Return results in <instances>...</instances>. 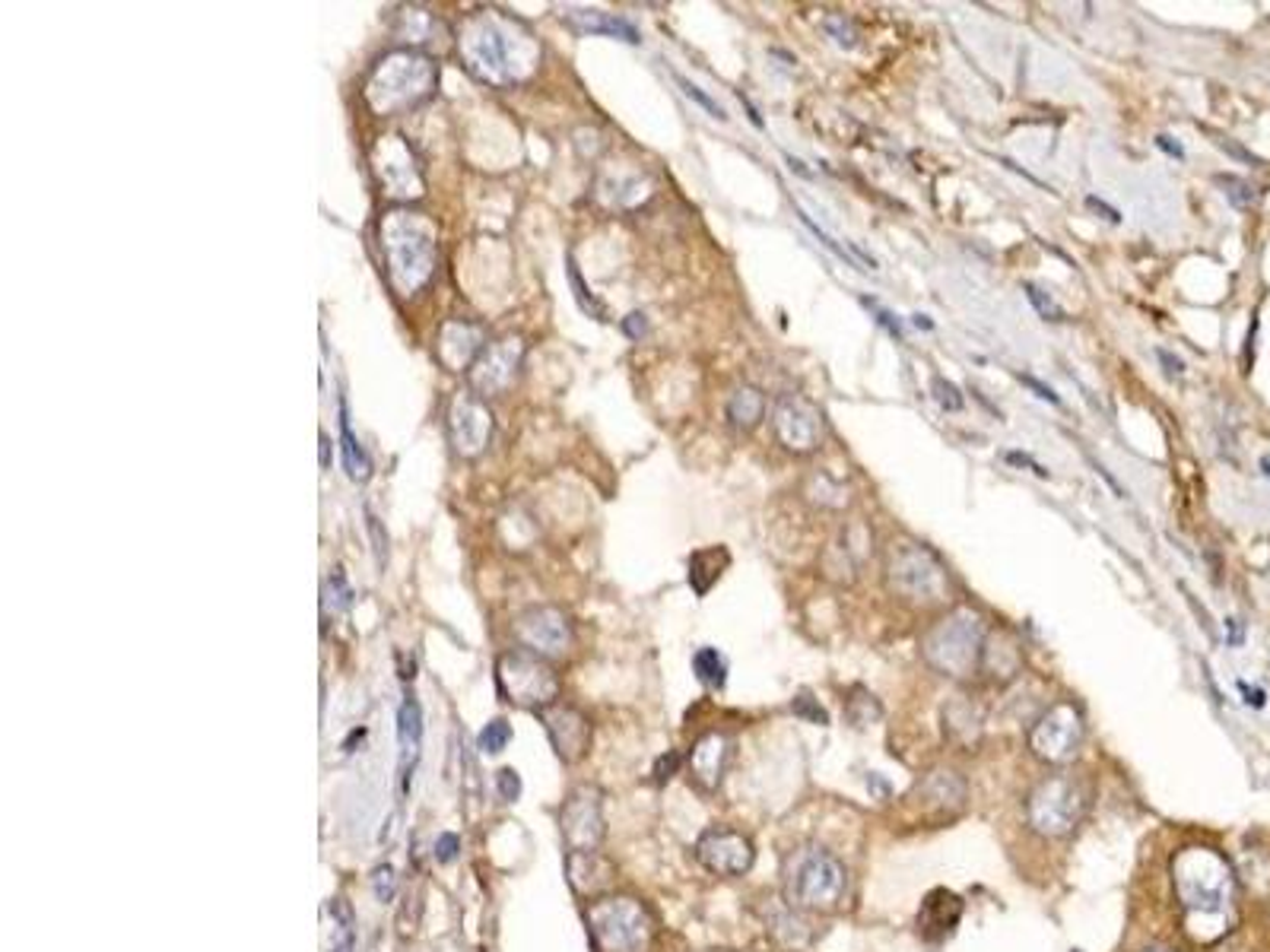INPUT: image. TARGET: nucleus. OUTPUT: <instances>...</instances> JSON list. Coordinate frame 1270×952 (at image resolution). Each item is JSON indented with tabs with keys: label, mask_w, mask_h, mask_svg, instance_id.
I'll list each match as a JSON object with an SVG mask.
<instances>
[{
	"label": "nucleus",
	"mask_w": 1270,
	"mask_h": 952,
	"mask_svg": "<svg viewBox=\"0 0 1270 952\" xmlns=\"http://www.w3.org/2000/svg\"><path fill=\"white\" fill-rule=\"evenodd\" d=\"M1173 883L1188 933L1201 943L1219 940L1236 918V873L1213 847H1185L1173 861Z\"/></svg>",
	"instance_id": "obj_1"
},
{
	"label": "nucleus",
	"mask_w": 1270,
	"mask_h": 952,
	"mask_svg": "<svg viewBox=\"0 0 1270 952\" xmlns=\"http://www.w3.org/2000/svg\"><path fill=\"white\" fill-rule=\"evenodd\" d=\"M457 48L468 70L489 86H512L537 67L540 48L534 35L512 17L474 13L464 20Z\"/></svg>",
	"instance_id": "obj_2"
},
{
	"label": "nucleus",
	"mask_w": 1270,
	"mask_h": 952,
	"mask_svg": "<svg viewBox=\"0 0 1270 952\" xmlns=\"http://www.w3.org/2000/svg\"><path fill=\"white\" fill-rule=\"evenodd\" d=\"M782 876H785L782 879L785 905L794 912L829 915L842 908V901L848 895L845 864L832 855V850L820 844H803L791 850Z\"/></svg>",
	"instance_id": "obj_3"
},
{
	"label": "nucleus",
	"mask_w": 1270,
	"mask_h": 952,
	"mask_svg": "<svg viewBox=\"0 0 1270 952\" xmlns=\"http://www.w3.org/2000/svg\"><path fill=\"white\" fill-rule=\"evenodd\" d=\"M388 277L400 295H414L435 273V229L423 213L391 210L378 223Z\"/></svg>",
	"instance_id": "obj_4"
},
{
	"label": "nucleus",
	"mask_w": 1270,
	"mask_h": 952,
	"mask_svg": "<svg viewBox=\"0 0 1270 952\" xmlns=\"http://www.w3.org/2000/svg\"><path fill=\"white\" fill-rule=\"evenodd\" d=\"M432 92H435V61L417 52H391L375 64L366 83V103L378 115H394V112L426 103Z\"/></svg>",
	"instance_id": "obj_5"
},
{
	"label": "nucleus",
	"mask_w": 1270,
	"mask_h": 952,
	"mask_svg": "<svg viewBox=\"0 0 1270 952\" xmlns=\"http://www.w3.org/2000/svg\"><path fill=\"white\" fill-rule=\"evenodd\" d=\"M588 933L597 952H651L654 915L632 895H600L585 908Z\"/></svg>",
	"instance_id": "obj_6"
},
{
	"label": "nucleus",
	"mask_w": 1270,
	"mask_h": 952,
	"mask_svg": "<svg viewBox=\"0 0 1270 952\" xmlns=\"http://www.w3.org/2000/svg\"><path fill=\"white\" fill-rule=\"evenodd\" d=\"M985 626L972 610H956L940 619L922 641V651L931 667L947 676H969L985 651Z\"/></svg>",
	"instance_id": "obj_7"
},
{
	"label": "nucleus",
	"mask_w": 1270,
	"mask_h": 952,
	"mask_svg": "<svg viewBox=\"0 0 1270 952\" xmlns=\"http://www.w3.org/2000/svg\"><path fill=\"white\" fill-rule=\"evenodd\" d=\"M1086 813V787L1074 775H1048L1026 800V819L1045 838L1071 835Z\"/></svg>",
	"instance_id": "obj_8"
},
{
	"label": "nucleus",
	"mask_w": 1270,
	"mask_h": 952,
	"mask_svg": "<svg viewBox=\"0 0 1270 952\" xmlns=\"http://www.w3.org/2000/svg\"><path fill=\"white\" fill-rule=\"evenodd\" d=\"M496 683L505 701H512V705L525 712H537V715L556 705V695H559V676L553 673V667L525 647L499 658Z\"/></svg>",
	"instance_id": "obj_9"
},
{
	"label": "nucleus",
	"mask_w": 1270,
	"mask_h": 952,
	"mask_svg": "<svg viewBox=\"0 0 1270 952\" xmlns=\"http://www.w3.org/2000/svg\"><path fill=\"white\" fill-rule=\"evenodd\" d=\"M890 587L911 604H940L950 590L947 569L925 546L902 543L890 559Z\"/></svg>",
	"instance_id": "obj_10"
},
{
	"label": "nucleus",
	"mask_w": 1270,
	"mask_h": 952,
	"mask_svg": "<svg viewBox=\"0 0 1270 952\" xmlns=\"http://www.w3.org/2000/svg\"><path fill=\"white\" fill-rule=\"evenodd\" d=\"M1080 746H1083V718L1074 705H1067V701L1048 709L1029 733L1033 756L1048 766H1067L1080 753Z\"/></svg>",
	"instance_id": "obj_11"
},
{
	"label": "nucleus",
	"mask_w": 1270,
	"mask_h": 952,
	"mask_svg": "<svg viewBox=\"0 0 1270 952\" xmlns=\"http://www.w3.org/2000/svg\"><path fill=\"white\" fill-rule=\"evenodd\" d=\"M559 832L569 850H597L603 841V794L597 787H578L559 810Z\"/></svg>",
	"instance_id": "obj_12"
},
{
	"label": "nucleus",
	"mask_w": 1270,
	"mask_h": 952,
	"mask_svg": "<svg viewBox=\"0 0 1270 952\" xmlns=\"http://www.w3.org/2000/svg\"><path fill=\"white\" fill-rule=\"evenodd\" d=\"M515 638L537 658H559L572 647V623L556 607H534L515 619Z\"/></svg>",
	"instance_id": "obj_13"
},
{
	"label": "nucleus",
	"mask_w": 1270,
	"mask_h": 952,
	"mask_svg": "<svg viewBox=\"0 0 1270 952\" xmlns=\"http://www.w3.org/2000/svg\"><path fill=\"white\" fill-rule=\"evenodd\" d=\"M448 435H451V444H454V451H457L461 458H477L480 451L489 444V438H492V413L486 410V404H483L477 394L464 391V394H457V397L451 400V407H448Z\"/></svg>",
	"instance_id": "obj_14"
},
{
	"label": "nucleus",
	"mask_w": 1270,
	"mask_h": 952,
	"mask_svg": "<svg viewBox=\"0 0 1270 952\" xmlns=\"http://www.w3.org/2000/svg\"><path fill=\"white\" fill-rule=\"evenodd\" d=\"M696 858L708 873L734 879L753 867L756 850H753V841L734 829H708L696 841Z\"/></svg>",
	"instance_id": "obj_15"
},
{
	"label": "nucleus",
	"mask_w": 1270,
	"mask_h": 952,
	"mask_svg": "<svg viewBox=\"0 0 1270 952\" xmlns=\"http://www.w3.org/2000/svg\"><path fill=\"white\" fill-rule=\"evenodd\" d=\"M521 356H525V343L515 340V337H512V340L505 337V340L486 343V349L477 356V363L468 369L471 387H474L480 397L502 394L508 384L515 381L518 366H521Z\"/></svg>",
	"instance_id": "obj_16"
},
{
	"label": "nucleus",
	"mask_w": 1270,
	"mask_h": 952,
	"mask_svg": "<svg viewBox=\"0 0 1270 952\" xmlns=\"http://www.w3.org/2000/svg\"><path fill=\"white\" fill-rule=\"evenodd\" d=\"M775 432L788 451L807 455V451H813L823 438V416L810 400L797 394H785L775 404Z\"/></svg>",
	"instance_id": "obj_17"
},
{
	"label": "nucleus",
	"mask_w": 1270,
	"mask_h": 952,
	"mask_svg": "<svg viewBox=\"0 0 1270 952\" xmlns=\"http://www.w3.org/2000/svg\"><path fill=\"white\" fill-rule=\"evenodd\" d=\"M543 730L556 749V756L563 762H578L588 753V743H591V724L578 709L569 705H549L540 712Z\"/></svg>",
	"instance_id": "obj_18"
},
{
	"label": "nucleus",
	"mask_w": 1270,
	"mask_h": 952,
	"mask_svg": "<svg viewBox=\"0 0 1270 952\" xmlns=\"http://www.w3.org/2000/svg\"><path fill=\"white\" fill-rule=\"evenodd\" d=\"M420 746H423V709L414 692H406L400 709H397V775H400V790L411 794L414 772L420 762Z\"/></svg>",
	"instance_id": "obj_19"
},
{
	"label": "nucleus",
	"mask_w": 1270,
	"mask_h": 952,
	"mask_svg": "<svg viewBox=\"0 0 1270 952\" xmlns=\"http://www.w3.org/2000/svg\"><path fill=\"white\" fill-rule=\"evenodd\" d=\"M731 759V740L718 730L699 737L689 749V775L702 790H715Z\"/></svg>",
	"instance_id": "obj_20"
},
{
	"label": "nucleus",
	"mask_w": 1270,
	"mask_h": 952,
	"mask_svg": "<svg viewBox=\"0 0 1270 952\" xmlns=\"http://www.w3.org/2000/svg\"><path fill=\"white\" fill-rule=\"evenodd\" d=\"M962 918V898L950 889H934L925 895L922 912H919V933L925 943L937 946L953 936L956 924Z\"/></svg>",
	"instance_id": "obj_21"
},
{
	"label": "nucleus",
	"mask_w": 1270,
	"mask_h": 952,
	"mask_svg": "<svg viewBox=\"0 0 1270 952\" xmlns=\"http://www.w3.org/2000/svg\"><path fill=\"white\" fill-rule=\"evenodd\" d=\"M486 349L483 343V327L468 324V321H448L439 334V359L451 372H468L477 356Z\"/></svg>",
	"instance_id": "obj_22"
},
{
	"label": "nucleus",
	"mask_w": 1270,
	"mask_h": 952,
	"mask_svg": "<svg viewBox=\"0 0 1270 952\" xmlns=\"http://www.w3.org/2000/svg\"><path fill=\"white\" fill-rule=\"evenodd\" d=\"M566 876L575 895H582L585 901H594L610 889V883H614V867H610V861L600 858L597 850H569Z\"/></svg>",
	"instance_id": "obj_23"
},
{
	"label": "nucleus",
	"mask_w": 1270,
	"mask_h": 952,
	"mask_svg": "<svg viewBox=\"0 0 1270 952\" xmlns=\"http://www.w3.org/2000/svg\"><path fill=\"white\" fill-rule=\"evenodd\" d=\"M919 797L922 807L931 813H959L965 804V781L956 772H931L925 781H919Z\"/></svg>",
	"instance_id": "obj_24"
},
{
	"label": "nucleus",
	"mask_w": 1270,
	"mask_h": 952,
	"mask_svg": "<svg viewBox=\"0 0 1270 952\" xmlns=\"http://www.w3.org/2000/svg\"><path fill=\"white\" fill-rule=\"evenodd\" d=\"M569 23H572L575 29H582V32H591V35L623 38V41H629V45H639V41H642V38H639V29H636L629 20L610 17V13H600V10H575V13H569Z\"/></svg>",
	"instance_id": "obj_25"
},
{
	"label": "nucleus",
	"mask_w": 1270,
	"mask_h": 952,
	"mask_svg": "<svg viewBox=\"0 0 1270 952\" xmlns=\"http://www.w3.org/2000/svg\"><path fill=\"white\" fill-rule=\"evenodd\" d=\"M728 562H731V556H728L725 546H708V549L693 553L689 556V584H693V590L699 597H705L711 590V584L722 578Z\"/></svg>",
	"instance_id": "obj_26"
},
{
	"label": "nucleus",
	"mask_w": 1270,
	"mask_h": 952,
	"mask_svg": "<svg viewBox=\"0 0 1270 952\" xmlns=\"http://www.w3.org/2000/svg\"><path fill=\"white\" fill-rule=\"evenodd\" d=\"M337 410H340V451H343V470H346V477L349 480H369V473H372V461H369V455L363 451V444H360V438L352 435V429H349V413H346V397H340L337 400Z\"/></svg>",
	"instance_id": "obj_27"
},
{
	"label": "nucleus",
	"mask_w": 1270,
	"mask_h": 952,
	"mask_svg": "<svg viewBox=\"0 0 1270 952\" xmlns=\"http://www.w3.org/2000/svg\"><path fill=\"white\" fill-rule=\"evenodd\" d=\"M324 921H328V952H352L356 949V918L343 898L328 901Z\"/></svg>",
	"instance_id": "obj_28"
},
{
	"label": "nucleus",
	"mask_w": 1270,
	"mask_h": 952,
	"mask_svg": "<svg viewBox=\"0 0 1270 952\" xmlns=\"http://www.w3.org/2000/svg\"><path fill=\"white\" fill-rule=\"evenodd\" d=\"M762 413H766V397L753 384H740L728 400V420L737 429H756Z\"/></svg>",
	"instance_id": "obj_29"
},
{
	"label": "nucleus",
	"mask_w": 1270,
	"mask_h": 952,
	"mask_svg": "<svg viewBox=\"0 0 1270 952\" xmlns=\"http://www.w3.org/2000/svg\"><path fill=\"white\" fill-rule=\"evenodd\" d=\"M693 670H696V676H699L705 686H711V689H722L725 680H728V661L718 655L715 647H699L696 655H693Z\"/></svg>",
	"instance_id": "obj_30"
},
{
	"label": "nucleus",
	"mask_w": 1270,
	"mask_h": 952,
	"mask_svg": "<svg viewBox=\"0 0 1270 952\" xmlns=\"http://www.w3.org/2000/svg\"><path fill=\"white\" fill-rule=\"evenodd\" d=\"M1216 184L1223 187V194H1226V200L1230 204L1236 207V210H1248L1251 204H1254V187L1245 181V178H1236V175H1216Z\"/></svg>",
	"instance_id": "obj_31"
},
{
	"label": "nucleus",
	"mask_w": 1270,
	"mask_h": 952,
	"mask_svg": "<svg viewBox=\"0 0 1270 952\" xmlns=\"http://www.w3.org/2000/svg\"><path fill=\"white\" fill-rule=\"evenodd\" d=\"M508 740H512V724H508L505 718H496V721H489V724L483 727V733H480V749H483V753H489V756H496V753H502V749L508 746Z\"/></svg>",
	"instance_id": "obj_32"
},
{
	"label": "nucleus",
	"mask_w": 1270,
	"mask_h": 952,
	"mask_svg": "<svg viewBox=\"0 0 1270 952\" xmlns=\"http://www.w3.org/2000/svg\"><path fill=\"white\" fill-rule=\"evenodd\" d=\"M1023 292H1026V298L1033 302V309L1045 318V321H1064L1067 315H1064V309L1054 302V298L1045 292V289H1039L1036 283H1023Z\"/></svg>",
	"instance_id": "obj_33"
},
{
	"label": "nucleus",
	"mask_w": 1270,
	"mask_h": 952,
	"mask_svg": "<svg viewBox=\"0 0 1270 952\" xmlns=\"http://www.w3.org/2000/svg\"><path fill=\"white\" fill-rule=\"evenodd\" d=\"M569 283H572V289H575V298H578V306L591 315V318H597V321H603L606 318V312H603V306L597 302V298L591 295V289H588V283H582V277H578V267H575V261L569 258Z\"/></svg>",
	"instance_id": "obj_34"
},
{
	"label": "nucleus",
	"mask_w": 1270,
	"mask_h": 952,
	"mask_svg": "<svg viewBox=\"0 0 1270 952\" xmlns=\"http://www.w3.org/2000/svg\"><path fill=\"white\" fill-rule=\"evenodd\" d=\"M677 83H680L683 95H689V98H693V103H699V106H702V109H705V112H708L711 118H718V121H728V112H725V109H722V106H718V103H715V98H711V95H705V92H702V89H699L696 83H689L686 77H677Z\"/></svg>",
	"instance_id": "obj_35"
},
{
	"label": "nucleus",
	"mask_w": 1270,
	"mask_h": 952,
	"mask_svg": "<svg viewBox=\"0 0 1270 952\" xmlns=\"http://www.w3.org/2000/svg\"><path fill=\"white\" fill-rule=\"evenodd\" d=\"M934 397H937V404L943 407V410H950V413H956V410H962V394H959V387L953 384V381H947V378H934Z\"/></svg>",
	"instance_id": "obj_36"
},
{
	"label": "nucleus",
	"mask_w": 1270,
	"mask_h": 952,
	"mask_svg": "<svg viewBox=\"0 0 1270 952\" xmlns=\"http://www.w3.org/2000/svg\"><path fill=\"white\" fill-rule=\"evenodd\" d=\"M823 29H826L842 48H854V45H857V32H854V26H851L845 17H826Z\"/></svg>",
	"instance_id": "obj_37"
},
{
	"label": "nucleus",
	"mask_w": 1270,
	"mask_h": 952,
	"mask_svg": "<svg viewBox=\"0 0 1270 952\" xmlns=\"http://www.w3.org/2000/svg\"><path fill=\"white\" fill-rule=\"evenodd\" d=\"M372 889H375V898H378V901H391V898H394V892H397V876H394V870H391L388 864L375 867V873H372Z\"/></svg>",
	"instance_id": "obj_38"
},
{
	"label": "nucleus",
	"mask_w": 1270,
	"mask_h": 952,
	"mask_svg": "<svg viewBox=\"0 0 1270 952\" xmlns=\"http://www.w3.org/2000/svg\"><path fill=\"white\" fill-rule=\"evenodd\" d=\"M860 302H864V309H871V312L877 315V324H883V327H886V330H890V334H893L896 340H905L902 321H899V318H896L893 312H886V309H883V306L877 302V298H860Z\"/></svg>",
	"instance_id": "obj_39"
},
{
	"label": "nucleus",
	"mask_w": 1270,
	"mask_h": 952,
	"mask_svg": "<svg viewBox=\"0 0 1270 952\" xmlns=\"http://www.w3.org/2000/svg\"><path fill=\"white\" fill-rule=\"evenodd\" d=\"M800 223H803V226H807V229H810L813 235H817V238H820V241H823V244L829 248V252H832L836 258H842V261H845L848 267H854V261H851V258L845 255V248H842V244H839V241H836V238H832L829 232H823V229H820L817 223H813V220H810L807 213H800Z\"/></svg>",
	"instance_id": "obj_40"
},
{
	"label": "nucleus",
	"mask_w": 1270,
	"mask_h": 952,
	"mask_svg": "<svg viewBox=\"0 0 1270 952\" xmlns=\"http://www.w3.org/2000/svg\"><path fill=\"white\" fill-rule=\"evenodd\" d=\"M499 797L502 800H518L521 797V778L515 769H499Z\"/></svg>",
	"instance_id": "obj_41"
},
{
	"label": "nucleus",
	"mask_w": 1270,
	"mask_h": 952,
	"mask_svg": "<svg viewBox=\"0 0 1270 952\" xmlns=\"http://www.w3.org/2000/svg\"><path fill=\"white\" fill-rule=\"evenodd\" d=\"M457 850H461V841H457V835H451V832L439 835V841H435V861L451 864V861L457 858Z\"/></svg>",
	"instance_id": "obj_42"
},
{
	"label": "nucleus",
	"mask_w": 1270,
	"mask_h": 952,
	"mask_svg": "<svg viewBox=\"0 0 1270 952\" xmlns=\"http://www.w3.org/2000/svg\"><path fill=\"white\" fill-rule=\"evenodd\" d=\"M1016 378H1020V381H1023L1026 387H1033V391H1036V397L1048 400V404H1054V407L1061 404V397H1057V394H1054V391H1051L1048 384H1042L1039 378H1033V375H1023V372H1020V375H1016Z\"/></svg>",
	"instance_id": "obj_43"
},
{
	"label": "nucleus",
	"mask_w": 1270,
	"mask_h": 952,
	"mask_svg": "<svg viewBox=\"0 0 1270 952\" xmlns=\"http://www.w3.org/2000/svg\"><path fill=\"white\" fill-rule=\"evenodd\" d=\"M1004 458H1007V464H1016V467H1029V470H1033L1036 477L1048 480V470H1045L1042 464H1036V461H1033L1029 455H1020V451H1007V455H1004Z\"/></svg>",
	"instance_id": "obj_44"
},
{
	"label": "nucleus",
	"mask_w": 1270,
	"mask_h": 952,
	"mask_svg": "<svg viewBox=\"0 0 1270 952\" xmlns=\"http://www.w3.org/2000/svg\"><path fill=\"white\" fill-rule=\"evenodd\" d=\"M1156 146L1162 149L1165 156H1173V160H1185V146L1176 140V137H1168V134H1159L1156 137Z\"/></svg>",
	"instance_id": "obj_45"
},
{
	"label": "nucleus",
	"mask_w": 1270,
	"mask_h": 952,
	"mask_svg": "<svg viewBox=\"0 0 1270 952\" xmlns=\"http://www.w3.org/2000/svg\"><path fill=\"white\" fill-rule=\"evenodd\" d=\"M1216 143H1219V149H1226L1230 156H1236V160H1242V163H1248V166H1261V160L1251 156L1245 146H1239V143H1233V140H1216Z\"/></svg>",
	"instance_id": "obj_46"
},
{
	"label": "nucleus",
	"mask_w": 1270,
	"mask_h": 952,
	"mask_svg": "<svg viewBox=\"0 0 1270 952\" xmlns=\"http://www.w3.org/2000/svg\"><path fill=\"white\" fill-rule=\"evenodd\" d=\"M1156 359L1165 366V375H1185V363L1168 353V349H1156Z\"/></svg>",
	"instance_id": "obj_47"
},
{
	"label": "nucleus",
	"mask_w": 1270,
	"mask_h": 952,
	"mask_svg": "<svg viewBox=\"0 0 1270 952\" xmlns=\"http://www.w3.org/2000/svg\"><path fill=\"white\" fill-rule=\"evenodd\" d=\"M623 330H626V337H632V340H639L645 330H648V321H645V315L642 312H632L626 321H623Z\"/></svg>",
	"instance_id": "obj_48"
},
{
	"label": "nucleus",
	"mask_w": 1270,
	"mask_h": 952,
	"mask_svg": "<svg viewBox=\"0 0 1270 952\" xmlns=\"http://www.w3.org/2000/svg\"><path fill=\"white\" fill-rule=\"evenodd\" d=\"M1086 207H1090V210H1096V213H1102L1108 223H1122V213H1118L1114 207H1108L1105 200H1099V197H1086Z\"/></svg>",
	"instance_id": "obj_49"
},
{
	"label": "nucleus",
	"mask_w": 1270,
	"mask_h": 952,
	"mask_svg": "<svg viewBox=\"0 0 1270 952\" xmlns=\"http://www.w3.org/2000/svg\"><path fill=\"white\" fill-rule=\"evenodd\" d=\"M1239 689H1242V695H1245V701L1251 709H1264V689H1254V686H1248V683H1239Z\"/></svg>",
	"instance_id": "obj_50"
},
{
	"label": "nucleus",
	"mask_w": 1270,
	"mask_h": 952,
	"mask_svg": "<svg viewBox=\"0 0 1270 952\" xmlns=\"http://www.w3.org/2000/svg\"><path fill=\"white\" fill-rule=\"evenodd\" d=\"M677 762H680L677 756L660 759V762H657V769H654V778H657V781H668V778H671V772L677 769Z\"/></svg>",
	"instance_id": "obj_51"
},
{
	"label": "nucleus",
	"mask_w": 1270,
	"mask_h": 952,
	"mask_svg": "<svg viewBox=\"0 0 1270 952\" xmlns=\"http://www.w3.org/2000/svg\"><path fill=\"white\" fill-rule=\"evenodd\" d=\"M1226 626H1230V644H1242V626H1239V619H1226Z\"/></svg>",
	"instance_id": "obj_52"
},
{
	"label": "nucleus",
	"mask_w": 1270,
	"mask_h": 952,
	"mask_svg": "<svg viewBox=\"0 0 1270 952\" xmlns=\"http://www.w3.org/2000/svg\"><path fill=\"white\" fill-rule=\"evenodd\" d=\"M788 166H791V169H794V172H800V175H803V178H810V172H807V169H803V163H800V160H794V156H788Z\"/></svg>",
	"instance_id": "obj_53"
},
{
	"label": "nucleus",
	"mask_w": 1270,
	"mask_h": 952,
	"mask_svg": "<svg viewBox=\"0 0 1270 952\" xmlns=\"http://www.w3.org/2000/svg\"><path fill=\"white\" fill-rule=\"evenodd\" d=\"M328 444H331V441H328V435L321 432V467H328Z\"/></svg>",
	"instance_id": "obj_54"
},
{
	"label": "nucleus",
	"mask_w": 1270,
	"mask_h": 952,
	"mask_svg": "<svg viewBox=\"0 0 1270 952\" xmlns=\"http://www.w3.org/2000/svg\"><path fill=\"white\" fill-rule=\"evenodd\" d=\"M911 321H914V324H919V327H925V330H931V327H934V321H928L925 315H914Z\"/></svg>",
	"instance_id": "obj_55"
},
{
	"label": "nucleus",
	"mask_w": 1270,
	"mask_h": 952,
	"mask_svg": "<svg viewBox=\"0 0 1270 952\" xmlns=\"http://www.w3.org/2000/svg\"><path fill=\"white\" fill-rule=\"evenodd\" d=\"M1261 470H1264V477L1270 480V455H1264V458H1261Z\"/></svg>",
	"instance_id": "obj_56"
},
{
	"label": "nucleus",
	"mask_w": 1270,
	"mask_h": 952,
	"mask_svg": "<svg viewBox=\"0 0 1270 952\" xmlns=\"http://www.w3.org/2000/svg\"><path fill=\"white\" fill-rule=\"evenodd\" d=\"M1150 952H1165V949H1150Z\"/></svg>",
	"instance_id": "obj_57"
}]
</instances>
